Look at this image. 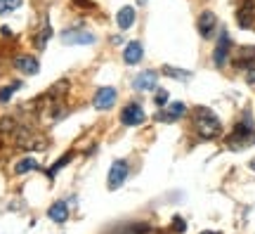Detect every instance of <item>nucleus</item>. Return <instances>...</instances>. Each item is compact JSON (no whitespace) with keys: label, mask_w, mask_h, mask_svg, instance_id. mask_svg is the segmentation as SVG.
Here are the masks:
<instances>
[{"label":"nucleus","mask_w":255,"mask_h":234,"mask_svg":"<svg viewBox=\"0 0 255 234\" xmlns=\"http://www.w3.org/2000/svg\"><path fill=\"white\" fill-rule=\"evenodd\" d=\"M194 128L203 140H215L222 135V123L220 118L206 107H196L194 109Z\"/></svg>","instance_id":"nucleus-1"},{"label":"nucleus","mask_w":255,"mask_h":234,"mask_svg":"<svg viewBox=\"0 0 255 234\" xmlns=\"http://www.w3.org/2000/svg\"><path fill=\"white\" fill-rule=\"evenodd\" d=\"M128 173H130V168H128V161H123V159H116V161L111 163L109 178H107V185H109V189H119L121 185L128 180Z\"/></svg>","instance_id":"nucleus-2"},{"label":"nucleus","mask_w":255,"mask_h":234,"mask_svg":"<svg viewBox=\"0 0 255 234\" xmlns=\"http://www.w3.org/2000/svg\"><path fill=\"white\" fill-rule=\"evenodd\" d=\"M144 121H146V114L139 104H128V107L121 111V123H123V126H139V123H144Z\"/></svg>","instance_id":"nucleus-3"},{"label":"nucleus","mask_w":255,"mask_h":234,"mask_svg":"<svg viewBox=\"0 0 255 234\" xmlns=\"http://www.w3.org/2000/svg\"><path fill=\"white\" fill-rule=\"evenodd\" d=\"M116 90L114 88H100V90L95 92V99H92V104H95V109L97 111H107V109H111L114 104H116Z\"/></svg>","instance_id":"nucleus-4"},{"label":"nucleus","mask_w":255,"mask_h":234,"mask_svg":"<svg viewBox=\"0 0 255 234\" xmlns=\"http://www.w3.org/2000/svg\"><path fill=\"white\" fill-rule=\"evenodd\" d=\"M237 21L241 28H251L255 24V0H246L237 12Z\"/></svg>","instance_id":"nucleus-5"},{"label":"nucleus","mask_w":255,"mask_h":234,"mask_svg":"<svg viewBox=\"0 0 255 234\" xmlns=\"http://www.w3.org/2000/svg\"><path fill=\"white\" fill-rule=\"evenodd\" d=\"M62 43L64 45H92L95 36L88 31H66L62 33Z\"/></svg>","instance_id":"nucleus-6"},{"label":"nucleus","mask_w":255,"mask_h":234,"mask_svg":"<svg viewBox=\"0 0 255 234\" xmlns=\"http://www.w3.org/2000/svg\"><path fill=\"white\" fill-rule=\"evenodd\" d=\"M229 47H232V40H229L227 31H222V36H220V40H218V47H215V54H213V62H215V66H218V69H222V66H225V62H227Z\"/></svg>","instance_id":"nucleus-7"},{"label":"nucleus","mask_w":255,"mask_h":234,"mask_svg":"<svg viewBox=\"0 0 255 234\" xmlns=\"http://www.w3.org/2000/svg\"><path fill=\"white\" fill-rule=\"evenodd\" d=\"M215 28H218V17H215L210 9L201 12V17H199V33H201V38H210L213 33H215Z\"/></svg>","instance_id":"nucleus-8"},{"label":"nucleus","mask_w":255,"mask_h":234,"mask_svg":"<svg viewBox=\"0 0 255 234\" xmlns=\"http://www.w3.org/2000/svg\"><path fill=\"white\" fill-rule=\"evenodd\" d=\"M253 135V130H251V126H244V123H239L237 128H234V133L229 135L227 144L232 147V149H241L244 144L248 142V137Z\"/></svg>","instance_id":"nucleus-9"},{"label":"nucleus","mask_w":255,"mask_h":234,"mask_svg":"<svg viewBox=\"0 0 255 234\" xmlns=\"http://www.w3.org/2000/svg\"><path fill=\"white\" fill-rule=\"evenodd\" d=\"M156 81H158V73L156 71H142L132 85H135V90L146 92V90H156Z\"/></svg>","instance_id":"nucleus-10"},{"label":"nucleus","mask_w":255,"mask_h":234,"mask_svg":"<svg viewBox=\"0 0 255 234\" xmlns=\"http://www.w3.org/2000/svg\"><path fill=\"white\" fill-rule=\"evenodd\" d=\"M14 66H17L21 73H28V76H36L40 71V64H38L36 57H28V54H21L14 59Z\"/></svg>","instance_id":"nucleus-11"},{"label":"nucleus","mask_w":255,"mask_h":234,"mask_svg":"<svg viewBox=\"0 0 255 234\" xmlns=\"http://www.w3.org/2000/svg\"><path fill=\"white\" fill-rule=\"evenodd\" d=\"M184 114H187V107H184L182 102H173L165 111L158 114V118H161V121H177V118H182Z\"/></svg>","instance_id":"nucleus-12"},{"label":"nucleus","mask_w":255,"mask_h":234,"mask_svg":"<svg viewBox=\"0 0 255 234\" xmlns=\"http://www.w3.org/2000/svg\"><path fill=\"white\" fill-rule=\"evenodd\" d=\"M234 64L241 66V69H251L255 64V47H241L237 54V59H234Z\"/></svg>","instance_id":"nucleus-13"},{"label":"nucleus","mask_w":255,"mask_h":234,"mask_svg":"<svg viewBox=\"0 0 255 234\" xmlns=\"http://www.w3.org/2000/svg\"><path fill=\"white\" fill-rule=\"evenodd\" d=\"M47 216H50V220H52V223H66V218H69V206H66L64 201H57V204H52V206H50Z\"/></svg>","instance_id":"nucleus-14"},{"label":"nucleus","mask_w":255,"mask_h":234,"mask_svg":"<svg viewBox=\"0 0 255 234\" xmlns=\"http://www.w3.org/2000/svg\"><path fill=\"white\" fill-rule=\"evenodd\" d=\"M135 19H137V14H135V7H121V12L116 14V21H119V26L123 28V31H128V28L135 24Z\"/></svg>","instance_id":"nucleus-15"},{"label":"nucleus","mask_w":255,"mask_h":234,"mask_svg":"<svg viewBox=\"0 0 255 234\" xmlns=\"http://www.w3.org/2000/svg\"><path fill=\"white\" fill-rule=\"evenodd\" d=\"M123 59H126V64H137L139 62V59H142V43H137V40L128 43L126 52H123Z\"/></svg>","instance_id":"nucleus-16"},{"label":"nucleus","mask_w":255,"mask_h":234,"mask_svg":"<svg viewBox=\"0 0 255 234\" xmlns=\"http://www.w3.org/2000/svg\"><path fill=\"white\" fill-rule=\"evenodd\" d=\"M50 36H52V26H50V21H43V28H40V33H38L36 38V47L38 50H43V47L47 45V40H50Z\"/></svg>","instance_id":"nucleus-17"},{"label":"nucleus","mask_w":255,"mask_h":234,"mask_svg":"<svg viewBox=\"0 0 255 234\" xmlns=\"http://www.w3.org/2000/svg\"><path fill=\"white\" fill-rule=\"evenodd\" d=\"M36 168H38V161H36V159H21V161L14 166V173H17V175H24V173L36 171Z\"/></svg>","instance_id":"nucleus-18"},{"label":"nucleus","mask_w":255,"mask_h":234,"mask_svg":"<svg viewBox=\"0 0 255 234\" xmlns=\"http://www.w3.org/2000/svg\"><path fill=\"white\" fill-rule=\"evenodd\" d=\"M163 73L170 76V78H177V81H187L191 73L189 71H182V69H173V66H163Z\"/></svg>","instance_id":"nucleus-19"},{"label":"nucleus","mask_w":255,"mask_h":234,"mask_svg":"<svg viewBox=\"0 0 255 234\" xmlns=\"http://www.w3.org/2000/svg\"><path fill=\"white\" fill-rule=\"evenodd\" d=\"M17 7H21V0H0V14H7Z\"/></svg>","instance_id":"nucleus-20"},{"label":"nucleus","mask_w":255,"mask_h":234,"mask_svg":"<svg viewBox=\"0 0 255 234\" xmlns=\"http://www.w3.org/2000/svg\"><path fill=\"white\" fill-rule=\"evenodd\" d=\"M71 159H73V154H64L62 159H59V161H57L55 166H52V168H50V175H55V173L59 171V168H62L64 163H69V161H71Z\"/></svg>","instance_id":"nucleus-21"},{"label":"nucleus","mask_w":255,"mask_h":234,"mask_svg":"<svg viewBox=\"0 0 255 234\" xmlns=\"http://www.w3.org/2000/svg\"><path fill=\"white\" fill-rule=\"evenodd\" d=\"M14 88H19V85H9V88H2V90H0V102H7V99L14 95Z\"/></svg>","instance_id":"nucleus-22"},{"label":"nucleus","mask_w":255,"mask_h":234,"mask_svg":"<svg viewBox=\"0 0 255 234\" xmlns=\"http://www.w3.org/2000/svg\"><path fill=\"white\" fill-rule=\"evenodd\" d=\"M173 223H175L173 227H175V232H177V234H180V232H184V230H187V225H184V220H182V218H180V216L175 218Z\"/></svg>","instance_id":"nucleus-23"},{"label":"nucleus","mask_w":255,"mask_h":234,"mask_svg":"<svg viewBox=\"0 0 255 234\" xmlns=\"http://www.w3.org/2000/svg\"><path fill=\"white\" fill-rule=\"evenodd\" d=\"M165 102H168V92H165V90H161V92H158V95H156V104H158V107H163Z\"/></svg>","instance_id":"nucleus-24"},{"label":"nucleus","mask_w":255,"mask_h":234,"mask_svg":"<svg viewBox=\"0 0 255 234\" xmlns=\"http://www.w3.org/2000/svg\"><path fill=\"white\" fill-rule=\"evenodd\" d=\"M73 5H78V7H85V9H92V7H95L90 0H73Z\"/></svg>","instance_id":"nucleus-25"},{"label":"nucleus","mask_w":255,"mask_h":234,"mask_svg":"<svg viewBox=\"0 0 255 234\" xmlns=\"http://www.w3.org/2000/svg\"><path fill=\"white\" fill-rule=\"evenodd\" d=\"M246 81H248V83H255V69H253V66L248 69V73H246Z\"/></svg>","instance_id":"nucleus-26"},{"label":"nucleus","mask_w":255,"mask_h":234,"mask_svg":"<svg viewBox=\"0 0 255 234\" xmlns=\"http://www.w3.org/2000/svg\"><path fill=\"white\" fill-rule=\"evenodd\" d=\"M0 33H2L5 38H9V36H12V28H9V26H2V28H0Z\"/></svg>","instance_id":"nucleus-27"},{"label":"nucleus","mask_w":255,"mask_h":234,"mask_svg":"<svg viewBox=\"0 0 255 234\" xmlns=\"http://www.w3.org/2000/svg\"><path fill=\"white\" fill-rule=\"evenodd\" d=\"M201 234H220V232H210V230H206V232H201Z\"/></svg>","instance_id":"nucleus-28"},{"label":"nucleus","mask_w":255,"mask_h":234,"mask_svg":"<svg viewBox=\"0 0 255 234\" xmlns=\"http://www.w3.org/2000/svg\"><path fill=\"white\" fill-rule=\"evenodd\" d=\"M251 168H253V171H255V159H253V161H251Z\"/></svg>","instance_id":"nucleus-29"}]
</instances>
